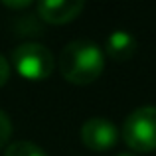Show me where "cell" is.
<instances>
[{
  "instance_id": "cell-5",
  "label": "cell",
  "mask_w": 156,
  "mask_h": 156,
  "mask_svg": "<svg viewBox=\"0 0 156 156\" xmlns=\"http://www.w3.org/2000/svg\"><path fill=\"white\" fill-rule=\"evenodd\" d=\"M83 0H42L38 2L36 10L42 20L50 24H63L73 20L83 10Z\"/></svg>"
},
{
  "instance_id": "cell-3",
  "label": "cell",
  "mask_w": 156,
  "mask_h": 156,
  "mask_svg": "<svg viewBox=\"0 0 156 156\" xmlns=\"http://www.w3.org/2000/svg\"><path fill=\"white\" fill-rule=\"evenodd\" d=\"M12 63L22 77L32 81L46 79L53 71V53L50 48L38 42H24L12 51Z\"/></svg>"
},
{
  "instance_id": "cell-6",
  "label": "cell",
  "mask_w": 156,
  "mask_h": 156,
  "mask_svg": "<svg viewBox=\"0 0 156 156\" xmlns=\"http://www.w3.org/2000/svg\"><path fill=\"white\" fill-rule=\"evenodd\" d=\"M105 51L109 53L113 59H119V61L129 59V57L136 51V38H134L129 30H113L107 36Z\"/></svg>"
},
{
  "instance_id": "cell-4",
  "label": "cell",
  "mask_w": 156,
  "mask_h": 156,
  "mask_svg": "<svg viewBox=\"0 0 156 156\" xmlns=\"http://www.w3.org/2000/svg\"><path fill=\"white\" fill-rule=\"evenodd\" d=\"M81 140L85 146L93 150H107L113 148L119 140V129L113 121L103 117L87 119L81 126Z\"/></svg>"
},
{
  "instance_id": "cell-10",
  "label": "cell",
  "mask_w": 156,
  "mask_h": 156,
  "mask_svg": "<svg viewBox=\"0 0 156 156\" xmlns=\"http://www.w3.org/2000/svg\"><path fill=\"white\" fill-rule=\"evenodd\" d=\"M4 6H8V8H28V6H32V2L30 0H22V2H4Z\"/></svg>"
},
{
  "instance_id": "cell-2",
  "label": "cell",
  "mask_w": 156,
  "mask_h": 156,
  "mask_svg": "<svg viewBox=\"0 0 156 156\" xmlns=\"http://www.w3.org/2000/svg\"><path fill=\"white\" fill-rule=\"evenodd\" d=\"M122 140L138 152L156 148V105L136 107L122 122Z\"/></svg>"
},
{
  "instance_id": "cell-9",
  "label": "cell",
  "mask_w": 156,
  "mask_h": 156,
  "mask_svg": "<svg viewBox=\"0 0 156 156\" xmlns=\"http://www.w3.org/2000/svg\"><path fill=\"white\" fill-rule=\"evenodd\" d=\"M8 77H10V63H8L6 57L0 53V87L8 81Z\"/></svg>"
},
{
  "instance_id": "cell-8",
  "label": "cell",
  "mask_w": 156,
  "mask_h": 156,
  "mask_svg": "<svg viewBox=\"0 0 156 156\" xmlns=\"http://www.w3.org/2000/svg\"><path fill=\"white\" fill-rule=\"evenodd\" d=\"M10 134H12V122H10V119H8V115L0 109V148L8 142Z\"/></svg>"
},
{
  "instance_id": "cell-11",
  "label": "cell",
  "mask_w": 156,
  "mask_h": 156,
  "mask_svg": "<svg viewBox=\"0 0 156 156\" xmlns=\"http://www.w3.org/2000/svg\"><path fill=\"white\" fill-rule=\"evenodd\" d=\"M117 156H134V154H129V152H121V154H117Z\"/></svg>"
},
{
  "instance_id": "cell-7",
  "label": "cell",
  "mask_w": 156,
  "mask_h": 156,
  "mask_svg": "<svg viewBox=\"0 0 156 156\" xmlns=\"http://www.w3.org/2000/svg\"><path fill=\"white\" fill-rule=\"evenodd\" d=\"M4 156H48V154L32 140H16L6 146Z\"/></svg>"
},
{
  "instance_id": "cell-1",
  "label": "cell",
  "mask_w": 156,
  "mask_h": 156,
  "mask_svg": "<svg viewBox=\"0 0 156 156\" xmlns=\"http://www.w3.org/2000/svg\"><path fill=\"white\" fill-rule=\"evenodd\" d=\"M59 71L77 85L93 83L105 69V53L91 40H73L59 53Z\"/></svg>"
}]
</instances>
